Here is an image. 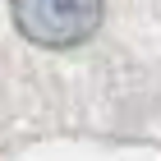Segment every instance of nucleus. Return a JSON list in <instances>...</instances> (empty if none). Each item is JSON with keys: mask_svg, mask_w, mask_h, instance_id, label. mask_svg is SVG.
Returning a JSON list of instances; mask_svg holds the SVG:
<instances>
[{"mask_svg": "<svg viewBox=\"0 0 161 161\" xmlns=\"http://www.w3.org/2000/svg\"><path fill=\"white\" fill-rule=\"evenodd\" d=\"M14 23L37 46H78L97 32L101 0H14Z\"/></svg>", "mask_w": 161, "mask_h": 161, "instance_id": "obj_1", "label": "nucleus"}]
</instances>
